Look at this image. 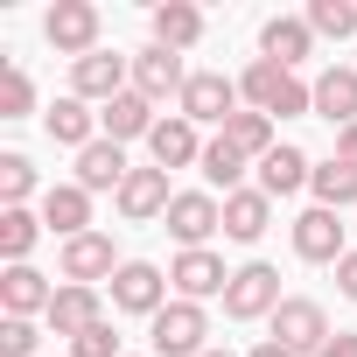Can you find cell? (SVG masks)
I'll use <instances>...</instances> for the list:
<instances>
[{
  "instance_id": "cell-1",
  "label": "cell",
  "mask_w": 357,
  "mask_h": 357,
  "mask_svg": "<svg viewBox=\"0 0 357 357\" xmlns=\"http://www.w3.org/2000/svg\"><path fill=\"white\" fill-rule=\"evenodd\" d=\"M238 98H245L252 112H266V119H301V112H315V84H301L294 70H280V63H266V56L245 63Z\"/></svg>"
},
{
  "instance_id": "cell-2",
  "label": "cell",
  "mask_w": 357,
  "mask_h": 357,
  "mask_svg": "<svg viewBox=\"0 0 357 357\" xmlns=\"http://www.w3.org/2000/svg\"><path fill=\"white\" fill-rule=\"evenodd\" d=\"M168 238L183 245V252H204L218 231H225V204L211 197V190H175V204H168Z\"/></svg>"
},
{
  "instance_id": "cell-3",
  "label": "cell",
  "mask_w": 357,
  "mask_h": 357,
  "mask_svg": "<svg viewBox=\"0 0 357 357\" xmlns=\"http://www.w3.org/2000/svg\"><path fill=\"white\" fill-rule=\"evenodd\" d=\"M287 294H280V273L266 266V259H245L238 273H231V287H225V315L231 322H273V308H280Z\"/></svg>"
},
{
  "instance_id": "cell-4",
  "label": "cell",
  "mask_w": 357,
  "mask_h": 357,
  "mask_svg": "<svg viewBox=\"0 0 357 357\" xmlns=\"http://www.w3.org/2000/svg\"><path fill=\"white\" fill-rule=\"evenodd\" d=\"M147 336H154V357H204L211 315H204V301H168V308L147 322Z\"/></svg>"
},
{
  "instance_id": "cell-5",
  "label": "cell",
  "mask_w": 357,
  "mask_h": 357,
  "mask_svg": "<svg viewBox=\"0 0 357 357\" xmlns=\"http://www.w3.org/2000/svg\"><path fill=\"white\" fill-rule=\"evenodd\" d=\"M175 112H183L190 126H218V133H225V119L238 112V84H231L225 70H190V84H183V98H175Z\"/></svg>"
},
{
  "instance_id": "cell-6",
  "label": "cell",
  "mask_w": 357,
  "mask_h": 357,
  "mask_svg": "<svg viewBox=\"0 0 357 357\" xmlns=\"http://www.w3.org/2000/svg\"><path fill=\"white\" fill-rule=\"evenodd\" d=\"M98 29H105V22H98V8H91V0H56V8L43 15L50 50H56V56H70V63L98 50Z\"/></svg>"
},
{
  "instance_id": "cell-7",
  "label": "cell",
  "mask_w": 357,
  "mask_h": 357,
  "mask_svg": "<svg viewBox=\"0 0 357 357\" xmlns=\"http://www.w3.org/2000/svg\"><path fill=\"white\" fill-rule=\"evenodd\" d=\"M126 77H133V56H119V50H91V56L70 63V98H84V105L98 98V105H112L119 91H133Z\"/></svg>"
},
{
  "instance_id": "cell-8",
  "label": "cell",
  "mask_w": 357,
  "mask_h": 357,
  "mask_svg": "<svg viewBox=\"0 0 357 357\" xmlns=\"http://www.w3.org/2000/svg\"><path fill=\"white\" fill-rule=\"evenodd\" d=\"M273 343H287L294 357H322V343H329V315H322V301L287 294V301L273 308Z\"/></svg>"
},
{
  "instance_id": "cell-9",
  "label": "cell",
  "mask_w": 357,
  "mask_h": 357,
  "mask_svg": "<svg viewBox=\"0 0 357 357\" xmlns=\"http://www.w3.org/2000/svg\"><path fill=\"white\" fill-rule=\"evenodd\" d=\"M112 308H119V315H147V322H154V315L168 308V273H161V266H147V259H126V266L112 273Z\"/></svg>"
},
{
  "instance_id": "cell-10",
  "label": "cell",
  "mask_w": 357,
  "mask_h": 357,
  "mask_svg": "<svg viewBox=\"0 0 357 357\" xmlns=\"http://www.w3.org/2000/svg\"><path fill=\"white\" fill-rule=\"evenodd\" d=\"M126 259L112 252V238L105 231H84V238H63V252H56V273L63 280H77V287H98V280H112Z\"/></svg>"
},
{
  "instance_id": "cell-11",
  "label": "cell",
  "mask_w": 357,
  "mask_h": 357,
  "mask_svg": "<svg viewBox=\"0 0 357 357\" xmlns=\"http://www.w3.org/2000/svg\"><path fill=\"white\" fill-rule=\"evenodd\" d=\"M119 218L126 225H154V218H168V204H175V190H168V168H133L126 183H119Z\"/></svg>"
},
{
  "instance_id": "cell-12",
  "label": "cell",
  "mask_w": 357,
  "mask_h": 357,
  "mask_svg": "<svg viewBox=\"0 0 357 357\" xmlns=\"http://www.w3.org/2000/svg\"><path fill=\"white\" fill-rule=\"evenodd\" d=\"M168 287H175V301H211V294H225V287H231V273H225V259L204 245V252H175Z\"/></svg>"
},
{
  "instance_id": "cell-13",
  "label": "cell",
  "mask_w": 357,
  "mask_h": 357,
  "mask_svg": "<svg viewBox=\"0 0 357 357\" xmlns=\"http://www.w3.org/2000/svg\"><path fill=\"white\" fill-rule=\"evenodd\" d=\"M183 84H190V70H183V56H175V50L147 43V50L133 56V91H140L147 105H161V98H183Z\"/></svg>"
},
{
  "instance_id": "cell-14",
  "label": "cell",
  "mask_w": 357,
  "mask_h": 357,
  "mask_svg": "<svg viewBox=\"0 0 357 357\" xmlns=\"http://www.w3.org/2000/svg\"><path fill=\"white\" fill-rule=\"evenodd\" d=\"M350 245H343V225H336V211H301L294 218V259H308V266H336Z\"/></svg>"
},
{
  "instance_id": "cell-15",
  "label": "cell",
  "mask_w": 357,
  "mask_h": 357,
  "mask_svg": "<svg viewBox=\"0 0 357 357\" xmlns=\"http://www.w3.org/2000/svg\"><path fill=\"white\" fill-rule=\"evenodd\" d=\"M308 50H315V29H308V15H273V22L259 29V56H266V63H280V70L308 63Z\"/></svg>"
},
{
  "instance_id": "cell-16",
  "label": "cell",
  "mask_w": 357,
  "mask_h": 357,
  "mask_svg": "<svg viewBox=\"0 0 357 357\" xmlns=\"http://www.w3.org/2000/svg\"><path fill=\"white\" fill-rule=\"evenodd\" d=\"M105 322V301H98V287H77V280H63L56 287V301H50V329L56 336H84V329H98Z\"/></svg>"
},
{
  "instance_id": "cell-17",
  "label": "cell",
  "mask_w": 357,
  "mask_h": 357,
  "mask_svg": "<svg viewBox=\"0 0 357 357\" xmlns=\"http://www.w3.org/2000/svg\"><path fill=\"white\" fill-rule=\"evenodd\" d=\"M315 112L343 133V126H357V63H329L322 77H315Z\"/></svg>"
},
{
  "instance_id": "cell-18",
  "label": "cell",
  "mask_w": 357,
  "mask_h": 357,
  "mask_svg": "<svg viewBox=\"0 0 357 357\" xmlns=\"http://www.w3.org/2000/svg\"><path fill=\"white\" fill-rule=\"evenodd\" d=\"M50 301H56V287L36 266H8V273H0V308H8V315L36 322V315H50Z\"/></svg>"
},
{
  "instance_id": "cell-19",
  "label": "cell",
  "mask_w": 357,
  "mask_h": 357,
  "mask_svg": "<svg viewBox=\"0 0 357 357\" xmlns=\"http://www.w3.org/2000/svg\"><path fill=\"white\" fill-rule=\"evenodd\" d=\"M43 225H50L56 238H84V231H91V190H77V183L43 190Z\"/></svg>"
},
{
  "instance_id": "cell-20",
  "label": "cell",
  "mask_w": 357,
  "mask_h": 357,
  "mask_svg": "<svg viewBox=\"0 0 357 357\" xmlns=\"http://www.w3.org/2000/svg\"><path fill=\"white\" fill-rule=\"evenodd\" d=\"M147 154H154V168H190V161H204V140H197V126L183 112H175V119H154Z\"/></svg>"
},
{
  "instance_id": "cell-21",
  "label": "cell",
  "mask_w": 357,
  "mask_h": 357,
  "mask_svg": "<svg viewBox=\"0 0 357 357\" xmlns=\"http://www.w3.org/2000/svg\"><path fill=\"white\" fill-rule=\"evenodd\" d=\"M126 175H133V168H126V147H119V140H91V147L77 154V190H91V197H98V190L119 197Z\"/></svg>"
},
{
  "instance_id": "cell-22",
  "label": "cell",
  "mask_w": 357,
  "mask_h": 357,
  "mask_svg": "<svg viewBox=\"0 0 357 357\" xmlns=\"http://www.w3.org/2000/svg\"><path fill=\"white\" fill-rule=\"evenodd\" d=\"M43 126H50L56 147H77V154H84L91 140H105V133H98V112H91L84 98H56V105L43 112Z\"/></svg>"
},
{
  "instance_id": "cell-23",
  "label": "cell",
  "mask_w": 357,
  "mask_h": 357,
  "mask_svg": "<svg viewBox=\"0 0 357 357\" xmlns=\"http://www.w3.org/2000/svg\"><path fill=\"white\" fill-rule=\"evenodd\" d=\"M154 43L175 50V56L197 50L204 43V8H190V0H161V8H154Z\"/></svg>"
},
{
  "instance_id": "cell-24",
  "label": "cell",
  "mask_w": 357,
  "mask_h": 357,
  "mask_svg": "<svg viewBox=\"0 0 357 357\" xmlns=\"http://www.w3.org/2000/svg\"><path fill=\"white\" fill-rule=\"evenodd\" d=\"M98 126H105V140H119V147H126V140H147V133H154V105H147L140 91H119L112 105H98Z\"/></svg>"
},
{
  "instance_id": "cell-25",
  "label": "cell",
  "mask_w": 357,
  "mask_h": 357,
  "mask_svg": "<svg viewBox=\"0 0 357 357\" xmlns=\"http://www.w3.org/2000/svg\"><path fill=\"white\" fill-rule=\"evenodd\" d=\"M266 225H273V197H266V190H238V197H225V238L252 245V238H266Z\"/></svg>"
},
{
  "instance_id": "cell-26",
  "label": "cell",
  "mask_w": 357,
  "mask_h": 357,
  "mask_svg": "<svg viewBox=\"0 0 357 357\" xmlns=\"http://www.w3.org/2000/svg\"><path fill=\"white\" fill-rule=\"evenodd\" d=\"M308 175H315V161L280 140V147L259 161V190H266V197H294V190H308Z\"/></svg>"
},
{
  "instance_id": "cell-27",
  "label": "cell",
  "mask_w": 357,
  "mask_h": 357,
  "mask_svg": "<svg viewBox=\"0 0 357 357\" xmlns=\"http://www.w3.org/2000/svg\"><path fill=\"white\" fill-rule=\"evenodd\" d=\"M308 190H315V204H322V211H350V204H357V168L329 154V161H315Z\"/></svg>"
},
{
  "instance_id": "cell-28",
  "label": "cell",
  "mask_w": 357,
  "mask_h": 357,
  "mask_svg": "<svg viewBox=\"0 0 357 357\" xmlns=\"http://www.w3.org/2000/svg\"><path fill=\"white\" fill-rule=\"evenodd\" d=\"M225 140H231V147H238L245 161H266V154L280 147V140H273V119H266V112H252V105L225 119Z\"/></svg>"
},
{
  "instance_id": "cell-29",
  "label": "cell",
  "mask_w": 357,
  "mask_h": 357,
  "mask_svg": "<svg viewBox=\"0 0 357 357\" xmlns=\"http://www.w3.org/2000/svg\"><path fill=\"white\" fill-rule=\"evenodd\" d=\"M43 231H50V225H43L36 211H0V259H8V266H29V252H36Z\"/></svg>"
},
{
  "instance_id": "cell-30",
  "label": "cell",
  "mask_w": 357,
  "mask_h": 357,
  "mask_svg": "<svg viewBox=\"0 0 357 357\" xmlns=\"http://www.w3.org/2000/svg\"><path fill=\"white\" fill-rule=\"evenodd\" d=\"M197 168L211 175V183H218L225 197H238V175H245V154H238V147H231V140L218 133V140H204V161H197Z\"/></svg>"
},
{
  "instance_id": "cell-31",
  "label": "cell",
  "mask_w": 357,
  "mask_h": 357,
  "mask_svg": "<svg viewBox=\"0 0 357 357\" xmlns=\"http://www.w3.org/2000/svg\"><path fill=\"white\" fill-rule=\"evenodd\" d=\"M29 197H36V161L0 154V211H29Z\"/></svg>"
},
{
  "instance_id": "cell-32",
  "label": "cell",
  "mask_w": 357,
  "mask_h": 357,
  "mask_svg": "<svg viewBox=\"0 0 357 357\" xmlns=\"http://www.w3.org/2000/svg\"><path fill=\"white\" fill-rule=\"evenodd\" d=\"M308 29L315 36H357V0H308Z\"/></svg>"
},
{
  "instance_id": "cell-33",
  "label": "cell",
  "mask_w": 357,
  "mask_h": 357,
  "mask_svg": "<svg viewBox=\"0 0 357 357\" xmlns=\"http://www.w3.org/2000/svg\"><path fill=\"white\" fill-rule=\"evenodd\" d=\"M29 112H36V84L22 63H8L0 70V119H29Z\"/></svg>"
},
{
  "instance_id": "cell-34",
  "label": "cell",
  "mask_w": 357,
  "mask_h": 357,
  "mask_svg": "<svg viewBox=\"0 0 357 357\" xmlns=\"http://www.w3.org/2000/svg\"><path fill=\"white\" fill-rule=\"evenodd\" d=\"M36 343H43V329H36V322H22V315L0 322V357H36Z\"/></svg>"
},
{
  "instance_id": "cell-35",
  "label": "cell",
  "mask_w": 357,
  "mask_h": 357,
  "mask_svg": "<svg viewBox=\"0 0 357 357\" xmlns=\"http://www.w3.org/2000/svg\"><path fill=\"white\" fill-rule=\"evenodd\" d=\"M70 357H126V350H119V336H112V322H98V329H84V336L70 343Z\"/></svg>"
},
{
  "instance_id": "cell-36",
  "label": "cell",
  "mask_w": 357,
  "mask_h": 357,
  "mask_svg": "<svg viewBox=\"0 0 357 357\" xmlns=\"http://www.w3.org/2000/svg\"><path fill=\"white\" fill-rule=\"evenodd\" d=\"M336 287H343V301H357V252L336 259Z\"/></svg>"
},
{
  "instance_id": "cell-37",
  "label": "cell",
  "mask_w": 357,
  "mask_h": 357,
  "mask_svg": "<svg viewBox=\"0 0 357 357\" xmlns=\"http://www.w3.org/2000/svg\"><path fill=\"white\" fill-rule=\"evenodd\" d=\"M322 357H357V329H336V336L322 343Z\"/></svg>"
},
{
  "instance_id": "cell-38",
  "label": "cell",
  "mask_w": 357,
  "mask_h": 357,
  "mask_svg": "<svg viewBox=\"0 0 357 357\" xmlns=\"http://www.w3.org/2000/svg\"><path fill=\"white\" fill-rule=\"evenodd\" d=\"M336 161H350V168H357V126H343V133H336Z\"/></svg>"
},
{
  "instance_id": "cell-39",
  "label": "cell",
  "mask_w": 357,
  "mask_h": 357,
  "mask_svg": "<svg viewBox=\"0 0 357 357\" xmlns=\"http://www.w3.org/2000/svg\"><path fill=\"white\" fill-rule=\"evenodd\" d=\"M245 357H294V350H287V343H273V336H266V343H252V350H245Z\"/></svg>"
},
{
  "instance_id": "cell-40",
  "label": "cell",
  "mask_w": 357,
  "mask_h": 357,
  "mask_svg": "<svg viewBox=\"0 0 357 357\" xmlns=\"http://www.w3.org/2000/svg\"><path fill=\"white\" fill-rule=\"evenodd\" d=\"M204 357H225V350H204Z\"/></svg>"
}]
</instances>
